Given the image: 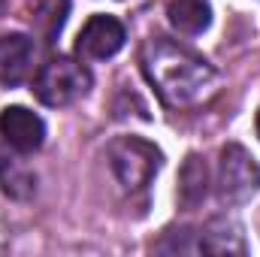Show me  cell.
Returning <instances> with one entry per match:
<instances>
[{"mask_svg":"<svg viewBox=\"0 0 260 257\" xmlns=\"http://www.w3.org/2000/svg\"><path fill=\"white\" fill-rule=\"evenodd\" d=\"M109 167L124 191H142L160 170V148L139 136H118L106 148Z\"/></svg>","mask_w":260,"mask_h":257,"instance_id":"7a4b0ae2","label":"cell"},{"mask_svg":"<svg viewBox=\"0 0 260 257\" xmlns=\"http://www.w3.org/2000/svg\"><path fill=\"white\" fill-rule=\"evenodd\" d=\"M200 251L209 254H245V233L233 218H212L200 233Z\"/></svg>","mask_w":260,"mask_h":257,"instance_id":"ba28073f","label":"cell"},{"mask_svg":"<svg viewBox=\"0 0 260 257\" xmlns=\"http://www.w3.org/2000/svg\"><path fill=\"white\" fill-rule=\"evenodd\" d=\"M88 91H91V73L73 58L49 61L34 79V94L46 106H70Z\"/></svg>","mask_w":260,"mask_h":257,"instance_id":"3957f363","label":"cell"},{"mask_svg":"<svg viewBox=\"0 0 260 257\" xmlns=\"http://www.w3.org/2000/svg\"><path fill=\"white\" fill-rule=\"evenodd\" d=\"M34 61V43L24 34H0V85H18Z\"/></svg>","mask_w":260,"mask_h":257,"instance_id":"52a82bcc","label":"cell"},{"mask_svg":"<svg viewBox=\"0 0 260 257\" xmlns=\"http://www.w3.org/2000/svg\"><path fill=\"white\" fill-rule=\"evenodd\" d=\"M0 136L21 154L37 151L46 142V124L37 112L24 106H9L0 112Z\"/></svg>","mask_w":260,"mask_h":257,"instance_id":"8992f818","label":"cell"},{"mask_svg":"<svg viewBox=\"0 0 260 257\" xmlns=\"http://www.w3.org/2000/svg\"><path fill=\"white\" fill-rule=\"evenodd\" d=\"M67 12H70V0H40L30 12V24H34V34L52 46L58 40V34L64 30Z\"/></svg>","mask_w":260,"mask_h":257,"instance_id":"30bf717a","label":"cell"},{"mask_svg":"<svg viewBox=\"0 0 260 257\" xmlns=\"http://www.w3.org/2000/svg\"><path fill=\"white\" fill-rule=\"evenodd\" d=\"M139 64L160 100L170 106H194L206 100L218 85V73L206 58L167 37H151L142 46Z\"/></svg>","mask_w":260,"mask_h":257,"instance_id":"6da1fadb","label":"cell"},{"mask_svg":"<svg viewBox=\"0 0 260 257\" xmlns=\"http://www.w3.org/2000/svg\"><path fill=\"white\" fill-rule=\"evenodd\" d=\"M124 40H127V30L115 15H91L79 30L76 52L88 61H106L115 52H121Z\"/></svg>","mask_w":260,"mask_h":257,"instance_id":"5b68a950","label":"cell"},{"mask_svg":"<svg viewBox=\"0 0 260 257\" xmlns=\"http://www.w3.org/2000/svg\"><path fill=\"white\" fill-rule=\"evenodd\" d=\"M0 182H3V191L12 194V197H27L34 191V176L24 170H15V167L0 170Z\"/></svg>","mask_w":260,"mask_h":257,"instance_id":"7c38bea8","label":"cell"},{"mask_svg":"<svg viewBox=\"0 0 260 257\" xmlns=\"http://www.w3.org/2000/svg\"><path fill=\"white\" fill-rule=\"evenodd\" d=\"M260 191V164L236 142L221 148L218 160V197L227 206L248 203Z\"/></svg>","mask_w":260,"mask_h":257,"instance_id":"277c9868","label":"cell"},{"mask_svg":"<svg viewBox=\"0 0 260 257\" xmlns=\"http://www.w3.org/2000/svg\"><path fill=\"white\" fill-rule=\"evenodd\" d=\"M206 188H209V170H206V160L200 154H191L182 167V176H179V200L182 206H197L203 203L206 197Z\"/></svg>","mask_w":260,"mask_h":257,"instance_id":"8fae6325","label":"cell"},{"mask_svg":"<svg viewBox=\"0 0 260 257\" xmlns=\"http://www.w3.org/2000/svg\"><path fill=\"white\" fill-rule=\"evenodd\" d=\"M167 15H170V24L179 34H188V37L203 34L212 21V9H209L206 0H173Z\"/></svg>","mask_w":260,"mask_h":257,"instance_id":"9c48e42d","label":"cell"},{"mask_svg":"<svg viewBox=\"0 0 260 257\" xmlns=\"http://www.w3.org/2000/svg\"><path fill=\"white\" fill-rule=\"evenodd\" d=\"M257 136H260V112H257Z\"/></svg>","mask_w":260,"mask_h":257,"instance_id":"4fadbf2b","label":"cell"}]
</instances>
